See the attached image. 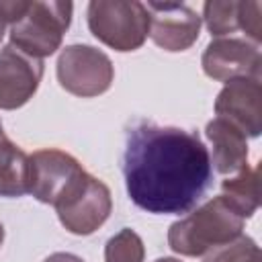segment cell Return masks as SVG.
I'll return each instance as SVG.
<instances>
[{
	"label": "cell",
	"instance_id": "1",
	"mask_svg": "<svg viewBox=\"0 0 262 262\" xmlns=\"http://www.w3.org/2000/svg\"><path fill=\"white\" fill-rule=\"evenodd\" d=\"M123 176L127 194L139 209L180 215L213 184V164L196 133L139 121L125 135Z\"/></svg>",
	"mask_w": 262,
	"mask_h": 262
},
{
	"label": "cell",
	"instance_id": "2",
	"mask_svg": "<svg viewBox=\"0 0 262 262\" xmlns=\"http://www.w3.org/2000/svg\"><path fill=\"white\" fill-rule=\"evenodd\" d=\"M244 217L223 196H215L196 207L190 215L174 221L168 229V246L180 256H205L242 235Z\"/></svg>",
	"mask_w": 262,
	"mask_h": 262
},
{
	"label": "cell",
	"instance_id": "3",
	"mask_svg": "<svg viewBox=\"0 0 262 262\" xmlns=\"http://www.w3.org/2000/svg\"><path fill=\"white\" fill-rule=\"evenodd\" d=\"M74 4L57 0L27 2L25 12L10 25V43L31 57L53 55L72 23Z\"/></svg>",
	"mask_w": 262,
	"mask_h": 262
},
{
	"label": "cell",
	"instance_id": "4",
	"mask_svg": "<svg viewBox=\"0 0 262 262\" xmlns=\"http://www.w3.org/2000/svg\"><path fill=\"white\" fill-rule=\"evenodd\" d=\"M86 18L100 43L123 53L139 49L149 33V12L137 0H92Z\"/></svg>",
	"mask_w": 262,
	"mask_h": 262
},
{
	"label": "cell",
	"instance_id": "5",
	"mask_svg": "<svg viewBox=\"0 0 262 262\" xmlns=\"http://www.w3.org/2000/svg\"><path fill=\"white\" fill-rule=\"evenodd\" d=\"M53 207L59 223L70 233L90 235L108 219L113 211V196L111 188L102 180L84 170Z\"/></svg>",
	"mask_w": 262,
	"mask_h": 262
},
{
	"label": "cell",
	"instance_id": "6",
	"mask_svg": "<svg viewBox=\"0 0 262 262\" xmlns=\"http://www.w3.org/2000/svg\"><path fill=\"white\" fill-rule=\"evenodd\" d=\"M115 78L113 61L92 45L76 43L61 49L57 57V80L74 96L92 98L104 94Z\"/></svg>",
	"mask_w": 262,
	"mask_h": 262
},
{
	"label": "cell",
	"instance_id": "7",
	"mask_svg": "<svg viewBox=\"0 0 262 262\" xmlns=\"http://www.w3.org/2000/svg\"><path fill=\"white\" fill-rule=\"evenodd\" d=\"M31 160V182L29 192L45 205H55L70 184L84 172L82 164L61 149H37L29 156Z\"/></svg>",
	"mask_w": 262,
	"mask_h": 262
},
{
	"label": "cell",
	"instance_id": "8",
	"mask_svg": "<svg viewBox=\"0 0 262 262\" xmlns=\"http://www.w3.org/2000/svg\"><path fill=\"white\" fill-rule=\"evenodd\" d=\"M43 78V59L31 57L12 43L0 49V108L14 111L27 104Z\"/></svg>",
	"mask_w": 262,
	"mask_h": 262
},
{
	"label": "cell",
	"instance_id": "9",
	"mask_svg": "<svg viewBox=\"0 0 262 262\" xmlns=\"http://www.w3.org/2000/svg\"><path fill=\"white\" fill-rule=\"evenodd\" d=\"M145 8L149 12L147 37L164 51H186L199 39L201 16L188 4L147 2Z\"/></svg>",
	"mask_w": 262,
	"mask_h": 262
},
{
	"label": "cell",
	"instance_id": "10",
	"mask_svg": "<svg viewBox=\"0 0 262 262\" xmlns=\"http://www.w3.org/2000/svg\"><path fill=\"white\" fill-rule=\"evenodd\" d=\"M201 66L211 80L229 82L233 78H244V76L260 78L262 57L258 45L246 39L219 37L205 47Z\"/></svg>",
	"mask_w": 262,
	"mask_h": 262
},
{
	"label": "cell",
	"instance_id": "11",
	"mask_svg": "<svg viewBox=\"0 0 262 262\" xmlns=\"http://www.w3.org/2000/svg\"><path fill=\"white\" fill-rule=\"evenodd\" d=\"M217 117L239 127L246 137H258L262 131V84L260 78L244 76L225 82L215 98Z\"/></svg>",
	"mask_w": 262,
	"mask_h": 262
},
{
	"label": "cell",
	"instance_id": "12",
	"mask_svg": "<svg viewBox=\"0 0 262 262\" xmlns=\"http://www.w3.org/2000/svg\"><path fill=\"white\" fill-rule=\"evenodd\" d=\"M205 133L213 145L211 164L219 174H235L248 166V137L239 127L215 117L207 123Z\"/></svg>",
	"mask_w": 262,
	"mask_h": 262
},
{
	"label": "cell",
	"instance_id": "13",
	"mask_svg": "<svg viewBox=\"0 0 262 262\" xmlns=\"http://www.w3.org/2000/svg\"><path fill=\"white\" fill-rule=\"evenodd\" d=\"M31 160L4 133L0 135V196L16 199L29 192Z\"/></svg>",
	"mask_w": 262,
	"mask_h": 262
},
{
	"label": "cell",
	"instance_id": "14",
	"mask_svg": "<svg viewBox=\"0 0 262 262\" xmlns=\"http://www.w3.org/2000/svg\"><path fill=\"white\" fill-rule=\"evenodd\" d=\"M221 194L233 205V209L244 217H252L258 211L260 196H258V168H242L233 176L221 182Z\"/></svg>",
	"mask_w": 262,
	"mask_h": 262
},
{
	"label": "cell",
	"instance_id": "15",
	"mask_svg": "<svg viewBox=\"0 0 262 262\" xmlns=\"http://www.w3.org/2000/svg\"><path fill=\"white\" fill-rule=\"evenodd\" d=\"M203 20L211 35L223 37L239 31V0H209L203 4Z\"/></svg>",
	"mask_w": 262,
	"mask_h": 262
},
{
	"label": "cell",
	"instance_id": "16",
	"mask_svg": "<svg viewBox=\"0 0 262 262\" xmlns=\"http://www.w3.org/2000/svg\"><path fill=\"white\" fill-rule=\"evenodd\" d=\"M143 239L129 227L115 233L104 246V262H143Z\"/></svg>",
	"mask_w": 262,
	"mask_h": 262
},
{
	"label": "cell",
	"instance_id": "17",
	"mask_svg": "<svg viewBox=\"0 0 262 262\" xmlns=\"http://www.w3.org/2000/svg\"><path fill=\"white\" fill-rule=\"evenodd\" d=\"M203 262H262V256L258 244L252 237L239 235L229 244H223L205 254Z\"/></svg>",
	"mask_w": 262,
	"mask_h": 262
},
{
	"label": "cell",
	"instance_id": "18",
	"mask_svg": "<svg viewBox=\"0 0 262 262\" xmlns=\"http://www.w3.org/2000/svg\"><path fill=\"white\" fill-rule=\"evenodd\" d=\"M239 31L258 45L262 41V4L256 0L239 2Z\"/></svg>",
	"mask_w": 262,
	"mask_h": 262
},
{
	"label": "cell",
	"instance_id": "19",
	"mask_svg": "<svg viewBox=\"0 0 262 262\" xmlns=\"http://www.w3.org/2000/svg\"><path fill=\"white\" fill-rule=\"evenodd\" d=\"M27 8V2L23 0H0V41L6 33V27L12 25Z\"/></svg>",
	"mask_w": 262,
	"mask_h": 262
},
{
	"label": "cell",
	"instance_id": "20",
	"mask_svg": "<svg viewBox=\"0 0 262 262\" xmlns=\"http://www.w3.org/2000/svg\"><path fill=\"white\" fill-rule=\"evenodd\" d=\"M43 262H84L82 258H78L76 254H68V252H55L49 258H45Z\"/></svg>",
	"mask_w": 262,
	"mask_h": 262
},
{
	"label": "cell",
	"instance_id": "21",
	"mask_svg": "<svg viewBox=\"0 0 262 262\" xmlns=\"http://www.w3.org/2000/svg\"><path fill=\"white\" fill-rule=\"evenodd\" d=\"M156 262H180L178 258H170V256H164V258H158Z\"/></svg>",
	"mask_w": 262,
	"mask_h": 262
},
{
	"label": "cell",
	"instance_id": "22",
	"mask_svg": "<svg viewBox=\"0 0 262 262\" xmlns=\"http://www.w3.org/2000/svg\"><path fill=\"white\" fill-rule=\"evenodd\" d=\"M2 242H4V227H2V223H0V246H2Z\"/></svg>",
	"mask_w": 262,
	"mask_h": 262
},
{
	"label": "cell",
	"instance_id": "23",
	"mask_svg": "<svg viewBox=\"0 0 262 262\" xmlns=\"http://www.w3.org/2000/svg\"><path fill=\"white\" fill-rule=\"evenodd\" d=\"M2 133H4V131H2V123H0V135H2Z\"/></svg>",
	"mask_w": 262,
	"mask_h": 262
}]
</instances>
